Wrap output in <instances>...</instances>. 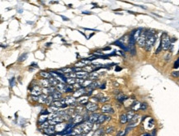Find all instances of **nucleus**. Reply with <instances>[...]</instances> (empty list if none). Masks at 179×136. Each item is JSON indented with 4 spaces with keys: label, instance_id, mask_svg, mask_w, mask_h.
<instances>
[{
    "label": "nucleus",
    "instance_id": "f257e3e1",
    "mask_svg": "<svg viewBox=\"0 0 179 136\" xmlns=\"http://www.w3.org/2000/svg\"><path fill=\"white\" fill-rule=\"evenodd\" d=\"M146 33H147V40H146V44L145 47L146 50L149 51L152 49L153 44H154L155 40H156V36L154 35V32H152V31L150 30L146 31Z\"/></svg>",
    "mask_w": 179,
    "mask_h": 136
},
{
    "label": "nucleus",
    "instance_id": "f03ea898",
    "mask_svg": "<svg viewBox=\"0 0 179 136\" xmlns=\"http://www.w3.org/2000/svg\"><path fill=\"white\" fill-rule=\"evenodd\" d=\"M160 45H161L162 49H164V50H167V49H168L169 47L171 46L170 37H169L167 33H163V34L162 35L161 43H160Z\"/></svg>",
    "mask_w": 179,
    "mask_h": 136
},
{
    "label": "nucleus",
    "instance_id": "7ed1b4c3",
    "mask_svg": "<svg viewBox=\"0 0 179 136\" xmlns=\"http://www.w3.org/2000/svg\"><path fill=\"white\" fill-rule=\"evenodd\" d=\"M80 125H81L82 129H83V134L87 135V134L90 133V131H92V130L93 129L94 124H92V123L90 122L89 120H86L83 123H82Z\"/></svg>",
    "mask_w": 179,
    "mask_h": 136
},
{
    "label": "nucleus",
    "instance_id": "20e7f679",
    "mask_svg": "<svg viewBox=\"0 0 179 136\" xmlns=\"http://www.w3.org/2000/svg\"><path fill=\"white\" fill-rule=\"evenodd\" d=\"M65 104L68 106H77L78 105H76L78 103L77 102V99L74 97V96H67L66 97H65Z\"/></svg>",
    "mask_w": 179,
    "mask_h": 136
},
{
    "label": "nucleus",
    "instance_id": "39448f33",
    "mask_svg": "<svg viewBox=\"0 0 179 136\" xmlns=\"http://www.w3.org/2000/svg\"><path fill=\"white\" fill-rule=\"evenodd\" d=\"M72 122L74 123V124H75L76 125H80L82 123L84 122V118H83V115L74 114V115H72Z\"/></svg>",
    "mask_w": 179,
    "mask_h": 136
},
{
    "label": "nucleus",
    "instance_id": "423d86ee",
    "mask_svg": "<svg viewBox=\"0 0 179 136\" xmlns=\"http://www.w3.org/2000/svg\"><path fill=\"white\" fill-rule=\"evenodd\" d=\"M85 108H86V110H87V111L93 112V113H94V111H96L97 110H98V106L97 105V103H95V102H88L87 104L85 105Z\"/></svg>",
    "mask_w": 179,
    "mask_h": 136
},
{
    "label": "nucleus",
    "instance_id": "0eeeda50",
    "mask_svg": "<svg viewBox=\"0 0 179 136\" xmlns=\"http://www.w3.org/2000/svg\"><path fill=\"white\" fill-rule=\"evenodd\" d=\"M146 40H147V33L146 32H142L141 35H140V38L138 40V45H140V47H144L145 46L146 44Z\"/></svg>",
    "mask_w": 179,
    "mask_h": 136
},
{
    "label": "nucleus",
    "instance_id": "6e6552de",
    "mask_svg": "<svg viewBox=\"0 0 179 136\" xmlns=\"http://www.w3.org/2000/svg\"><path fill=\"white\" fill-rule=\"evenodd\" d=\"M86 94H87V89L83 87L80 88V89H78V90H76V91H74V92H73V96L78 99L83 96H85Z\"/></svg>",
    "mask_w": 179,
    "mask_h": 136
},
{
    "label": "nucleus",
    "instance_id": "1a4fd4ad",
    "mask_svg": "<svg viewBox=\"0 0 179 136\" xmlns=\"http://www.w3.org/2000/svg\"><path fill=\"white\" fill-rule=\"evenodd\" d=\"M31 94H32V96L39 97L40 95L42 94V88L40 87L39 85L34 86L32 88V90H31Z\"/></svg>",
    "mask_w": 179,
    "mask_h": 136
},
{
    "label": "nucleus",
    "instance_id": "9d476101",
    "mask_svg": "<svg viewBox=\"0 0 179 136\" xmlns=\"http://www.w3.org/2000/svg\"><path fill=\"white\" fill-rule=\"evenodd\" d=\"M87 110H86L85 106H82V105H78L77 106H75L74 108V114H77V115H83L87 113Z\"/></svg>",
    "mask_w": 179,
    "mask_h": 136
},
{
    "label": "nucleus",
    "instance_id": "9b49d317",
    "mask_svg": "<svg viewBox=\"0 0 179 136\" xmlns=\"http://www.w3.org/2000/svg\"><path fill=\"white\" fill-rule=\"evenodd\" d=\"M43 131L45 135L49 136H55V135L57 134V132L55 130V125H50L47 129L44 130Z\"/></svg>",
    "mask_w": 179,
    "mask_h": 136
},
{
    "label": "nucleus",
    "instance_id": "f8f14e48",
    "mask_svg": "<svg viewBox=\"0 0 179 136\" xmlns=\"http://www.w3.org/2000/svg\"><path fill=\"white\" fill-rule=\"evenodd\" d=\"M102 114H107V113H113L114 110H113L112 106L110 104H105L102 106L101 108Z\"/></svg>",
    "mask_w": 179,
    "mask_h": 136
},
{
    "label": "nucleus",
    "instance_id": "ddd939ff",
    "mask_svg": "<svg viewBox=\"0 0 179 136\" xmlns=\"http://www.w3.org/2000/svg\"><path fill=\"white\" fill-rule=\"evenodd\" d=\"M38 85L40 86L41 88H46L50 87V82H49L48 79H45V78H41L38 81Z\"/></svg>",
    "mask_w": 179,
    "mask_h": 136
},
{
    "label": "nucleus",
    "instance_id": "4468645a",
    "mask_svg": "<svg viewBox=\"0 0 179 136\" xmlns=\"http://www.w3.org/2000/svg\"><path fill=\"white\" fill-rule=\"evenodd\" d=\"M141 33H142V29L138 28V29H136V30L132 31L130 36H132L133 37H134V39L136 40V41H138V40H139V38H140Z\"/></svg>",
    "mask_w": 179,
    "mask_h": 136
},
{
    "label": "nucleus",
    "instance_id": "2eb2a0df",
    "mask_svg": "<svg viewBox=\"0 0 179 136\" xmlns=\"http://www.w3.org/2000/svg\"><path fill=\"white\" fill-rule=\"evenodd\" d=\"M76 73V78H79V79H87L88 78L89 73L85 72V71H80V72L75 73Z\"/></svg>",
    "mask_w": 179,
    "mask_h": 136
},
{
    "label": "nucleus",
    "instance_id": "dca6fc26",
    "mask_svg": "<svg viewBox=\"0 0 179 136\" xmlns=\"http://www.w3.org/2000/svg\"><path fill=\"white\" fill-rule=\"evenodd\" d=\"M99 115L100 114L98 113H92L91 115H89V117H88V120L90 121V122H92V124H96L97 122H98V118H99Z\"/></svg>",
    "mask_w": 179,
    "mask_h": 136
},
{
    "label": "nucleus",
    "instance_id": "f3484780",
    "mask_svg": "<svg viewBox=\"0 0 179 136\" xmlns=\"http://www.w3.org/2000/svg\"><path fill=\"white\" fill-rule=\"evenodd\" d=\"M77 102H78V103L79 105H82V106H84L87 103V102H89L88 101V96H83L81 97H79L78 99H77Z\"/></svg>",
    "mask_w": 179,
    "mask_h": 136
},
{
    "label": "nucleus",
    "instance_id": "a211bd4d",
    "mask_svg": "<svg viewBox=\"0 0 179 136\" xmlns=\"http://www.w3.org/2000/svg\"><path fill=\"white\" fill-rule=\"evenodd\" d=\"M81 134H83V129H82L81 125H77L75 128L73 130L72 133H71L70 135H81Z\"/></svg>",
    "mask_w": 179,
    "mask_h": 136
},
{
    "label": "nucleus",
    "instance_id": "6ab92c4d",
    "mask_svg": "<svg viewBox=\"0 0 179 136\" xmlns=\"http://www.w3.org/2000/svg\"><path fill=\"white\" fill-rule=\"evenodd\" d=\"M67 126V124L65 123H60V124H58L55 125V130L57 133H60V132H63L65 130Z\"/></svg>",
    "mask_w": 179,
    "mask_h": 136
},
{
    "label": "nucleus",
    "instance_id": "aec40b11",
    "mask_svg": "<svg viewBox=\"0 0 179 136\" xmlns=\"http://www.w3.org/2000/svg\"><path fill=\"white\" fill-rule=\"evenodd\" d=\"M51 96H52L54 101H60V100H61V99H63L62 98V93L58 91V90L54 92L51 94Z\"/></svg>",
    "mask_w": 179,
    "mask_h": 136
},
{
    "label": "nucleus",
    "instance_id": "412c9836",
    "mask_svg": "<svg viewBox=\"0 0 179 136\" xmlns=\"http://www.w3.org/2000/svg\"><path fill=\"white\" fill-rule=\"evenodd\" d=\"M106 133V130L103 128H100L98 130H96L92 133V136H103L104 134Z\"/></svg>",
    "mask_w": 179,
    "mask_h": 136
},
{
    "label": "nucleus",
    "instance_id": "4be33fe9",
    "mask_svg": "<svg viewBox=\"0 0 179 136\" xmlns=\"http://www.w3.org/2000/svg\"><path fill=\"white\" fill-rule=\"evenodd\" d=\"M114 44H115V45H118L119 47H120V48L123 49V50H125V51H129L130 50L129 47L126 46V45H125V44L122 43L120 40H116V41L114 42Z\"/></svg>",
    "mask_w": 179,
    "mask_h": 136
},
{
    "label": "nucleus",
    "instance_id": "5701e85b",
    "mask_svg": "<svg viewBox=\"0 0 179 136\" xmlns=\"http://www.w3.org/2000/svg\"><path fill=\"white\" fill-rule=\"evenodd\" d=\"M46 121H48V115H41L39 116V118H38L37 120V123L39 125H42L43 123L46 122Z\"/></svg>",
    "mask_w": 179,
    "mask_h": 136
},
{
    "label": "nucleus",
    "instance_id": "b1692460",
    "mask_svg": "<svg viewBox=\"0 0 179 136\" xmlns=\"http://www.w3.org/2000/svg\"><path fill=\"white\" fill-rule=\"evenodd\" d=\"M98 77H99V74H98V73L96 72V71H93V72H92V73H89L88 78H87V79H89V80H91V81H96L98 78Z\"/></svg>",
    "mask_w": 179,
    "mask_h": 136
},
{
    "label": "nucleus",
    "instance_id": "393cba45",
    "mask_svg": "<svg viewBox=\"0 0 179 136\" xmlns=\"http://www.w3.org/2000/svg\"><path fill=\"white\" fill-rule=\"evenodd\" d=\"M39 75L42 78H45V79H49V78H50L51 77H52L50 73L47 72V71H41V72L39 73Z\"/></svg>",
    "mask_w": 179,
    "mask_h": 136
},
{
    "label": "nucleus",
    "instance_id": "a878e982",
    "mask_svg": "<svg viewBox=\"0 0 179 136\" xmlns=\"http://www.w3.org/2000/svg\"><path fill=\"white\" fill-rule=\"evenodd\" d=\"M65 88H66V83H63V82H60L56 86V89L58 90L60 92H65Z\"/></svg>",
    "mask_w": 179,
    "mask_h": 136
},
{
    "label": "nucleus",
    "instance_id": "bb28decb",
    "mask_svg": "<svg viewBox=\"0 0 179 136\" xmlns=\"http://www.w3.org/2000/svg\"><path fill=\"white\" fill-rule=\"evenodd\" d=\"M39 99H38V103L40 104H45V102H46V100H47V97H48V96L45 94H41L40 95L39 97Z\"/></svg>",
    "mask_w": 179,
    "mask_h": 136
},
{
    "label": "nucleus",
    "instance_id": "cd10ccee",
    "mask_svg": "<svg viewBox=\"0 0 179 136\" xmlns=\"http://www.w3.org/2000/svg\"><path fill=\"white\" fill-rule=\"evenodd\" d=\"M49 82H50V86H53V87H56L59 83H60V82L57 78H54V77H51L50 78H49Z\"/></svg>",
    "mask_w": 179,
    "mask_h": 136
},
{
    "label": "nucleus",
    "instance_id": "c85d7f7f",
    "mask_svg": "<svg viewBox=\"0 0 179 136\" xmlns=\"http://www.w3.org/2000/svg\"><path fill=\"white\" fill-rule=\"evenodd\" d=\"M107 116L105 115V114H100L99 118H98L97 124H98V125H101V124H102V123L105 122V121L107 120Z\"/></svg>",
    "mask_w": 179,
    "mask_h": 136
},
{
    "label": "nucleus",
    "instance_id": "c756f323",
    "mask_svg": "<svg viewBox=\"0 0 179 136\" xmlns=\"http://www.w3.org/2000/svg\"><path fill=\"white\" fill-rule=\"evenodd\" d=\"M140 106H141V103L136 101V102H135L134 103L131 105V109H132V111H136L140 109Z\"/></svg>",
    "mask_w": 179,
    "mask_h": 136
},
{
    "label": "nucleus",
    "instance_id": "7c9ffc66",
    "mask_svg": "<svg viewBox=\"0 0 179 136\" xmlns=\"http://www.w3.org/2000/svg\"><path fill=\"white\" fill-rule=\"evenodd\" d=\"M128 121V119H127V115L126 114H121L120 116V123L121 125H124Z\"/></svg>",
    "mask_w": 179,
    "mask_h": 136
},
{
    "label": "nucleus",
    "instance_id": "2f4dec72",
    "mask_svg": "<svg viewBox=\"0 0 179 136\" xmlns=\"http://www.w3.org/2000/svg\"><path fill=\"white\" fill-rule=\"evenodd\" d=\"M60 70L62 71V73H66V74L74 73V69H73V68H69V67L62 68V69H60Z\"/></svg>",
    "mask_w": 179,
    "mask_h": 136
},
{
    "label": "nucleus",
    "instance_id": "473e14b6",
    "mask_svg": "<svg viewBox=\"0 0 179 136\" xmlns=\"http://www.w3.org/2000/svg\"><path fill=\"white\" fill-rule=\"evenodd\" d=\"M100 83H99V82L98 81H92V83L90 84V86H89V88H91V89H92V90H94V89H96V88H98V87H100Z\"/></svg>",
    "mask_w": 179,
    "mask_h": 136
},
{
    "label": "nucleus",
    "instance_id": "72a5a7b5",
    "mask_svg": "<svg viewBox=\"0 0 179 136\" xmlns=\"http://www.w3.org/2000/svg\"><path fill=\"white\" fill-rule=\"evenodd\" d=\"M116 99L117 101H119V102H124L125 100H126L127 97L124 96V95L122 94V93H119V94L116 95Z\"/></svg>",
    "mask_w": 179,
    "mask_h": 136
},
{
    "label": "nucleus",
    "instance_id": "f704fd0d",
    "mask_svg": "<svg viewBox=\"0 0 179 136\" xmlns=\"http://www.w3.org/2000/svg\"><path fill=\"white\" fill-rule=\"evenodd\" d=\"M126 115H127L128 121H130L131 120H132L133 118H134V116H135V115H135V112H134V111H129L127 112Z\"/></svg>",
    "mask_w": 179,
    "mask_h": 136
},
{
    "label": "nucleus",
    "instance_id": "c9c22d12",
    "mask_svg": "<svg viewBox=\"0 0 179 136\" xmlns=\"http://www.w3.org/2000/svg\"><path fill=\"white\" fill-rule=\"evenodd\" d=\"M74 86L73 85H66V88H65V92L66 93H72V92H74Z\"/></svg>",
    "mask_w": 179,
    "mask_h": 136
},
{
    "label": "nucleus",
    "instance_id": "e433bc0d",
    "mask_svg": "<svg viewBox=\"0 0 179 136\" xmlns=\"http://www.w3.org/2000/svg\"><path fill=\"white\" fill-rule=\"evenodd\" d=\"M54 102V99H53L52 96L50 95V96H48V97H47V100H46V102H45V105H46V106H50Z\"/></svg>",
    "mask_w": 179,
    "mask_h": 136
},
{
    "label": "nucleus",
    "instance_id": "4c0bfd02",
    "mask_svg": "<svg viewBox=\"0 0 179 136\" xmlns=\"http://www.w3.org/2000/svg\"><path fill=\"white\" fill-rule=\"evenodd\" d=\"M83 70L85 71V72H87V73H90L93 72L94 69H93V68H92V66L87 65V66H86V67L83 68Z\"/></svg>",
    "mask_w": 179,
    "mask_h": 136
},
{
    "label": "nucleus",
    "instance_id": "58836bf2",
    "mask_svg": "<svg viewBox=\"0 0 179 136\" xmlns=\"http://www.w3.org/2000/svg\"><path fill=\"white\" fill-rule=\"evenodd\" d=\"M66 83H68L69 85H74L76 83V78H67Z\"/></svg>",
    "mask_w": 179,
    "mask_h": 136
},
{
    "label": "nucleus",
    "instance_id": "ea45409f",
    "mask_svg": "<svg viewBox=\"0 0 179 136\" xmlns=\"http://www.w3.org/2000/svg\"><path fill=\"white\" fill-rule=\"evenodd\" d=\"M50 125V123H49V121H46V122L43 123L42 125H40V128L42 129V130H45V129L48 128Z\"/></svg>",
    "mask_w": 179,
    "mask_h": 136
},
{
    "label": "nucleus",
    "instance_id": "a19ab883",
    "mask_svg": "<svg viewBox=\"0 0 179 136\" xmlns=\"http://www.w3.org/2000/svg\"><path fill=\"white\" fill-rule=\"evenodd\" d=\"M115 130V128L113 126H110L106 129V134H111Z\"/></svg>",
    "mask_w": 179,
    "mask_h": 136
},
{
    "label": "nucleus",
    "instance_id": "79ce46f5",
    "mask_svg": "<svg viewBox=\"0 0 179 136\" xmlns=\"http://www.w3.org/2000/svg\"><path fill=\"white\" fill-rule=\"evenodd\" d=\"M108 101H110V97H101V98H99V102H108Z\"/></svg>",
    "mask_w": 179,
    "mask_h": 136
},
{
    "label": "nucleus",
    "instance_id": "37998d69",
    "mask_svg": "<svg viewBox=\"0 0 179 136\" xmlns=\"http://www.w3.org/2000/svg\"><path fill=\"white\" fill-rule=\"evenodd\" d=\"M27 54H22L21 57L19 58V60H18V61L19 62H22V61H23V60H25L26 59H27Z\"/></svg>",
    "mask_w": 179,
    "mask_h": 136
},
{
    "label": "nucleus",
    "instance_id": "c03bdc74",
    "mask_svg": "<svg viewBox=\"0 0 179 136\" xmlns=\"http://www.w3.org/2000/svg\"><path fill=\"white\" fill-rule=\"evenodd\" d=\"M148 107V105H147V103H142L141 104V106H140V110H145L146 108Z\"/></svg>",
    "mask_w": 179,
    "mask_h": 136
},
{
    "label": "nucleus",
    "instance_id": "a18cd8bd",
    "mask_svg": "<svg viewBox=\"0 0 179 136\" xmlns=\"http://www.w3.org/2000/svg\"><path fill=\"white\" fill-rule=\"evenodd\" d=\"M172 75H173V77H175V78H178V77H179V72H178V71L173 72L172 73Z\"/></svg>",
    "mask_w": 179,
    "mask_h": 136
},
{
    "label": "nucleus",
    "instance_id": "49530a36",
    "mask_svg": "<svg viewBox=\"0 0 179 136\" xmlns=\"http://www.w3.org/2000/svg\"><path fill=\"white\" fill-rule=\"evenodd\" d=\"M125 131H122V130H120V131H119L117 133V135H116V136H124L125 135Z\"/></svg>",
    "mask_w": 179,
    "mask_h": 136
},
{
    "label": "nucleus",
    "instance_id": "de8ad7c7",
    "mask_svg": "<svg viewBox=\"0 0 179 136\" xmlns=\"http://www.w3.org/2000/svg\"><path fill=\"white\" fill-rule=\"evenodd\" d=\"M178 67H179V58H178V60L174 63V68H175V69H177V68H178Z\"/></svg>",
    "mask_w": 179,
    "mask_h": 136
},
{
    "label": "nucleus",
    "instance_id": "09e8293b",
    "mask_svg": "<svg viewBox=\"0 0 179 136\" xmlns=\"http://www.w3.org/2000/svg\"><path fill=\"white\" fill-rule=\"evenodd\" d=\"M14 81H15V78H12V81H10V85L12 86V87L13 86V84H14Z\"/></svg>",
    "mask_w": 179,
    "mask_h": 136
},
{
    "label": "nucleus",
    "instance_id": "8fccbe9b",
    "mask_svg": "<svg viewBox=\"0 0 179 136\" xmlns=\"http://www.w3.org/2000/svg\"><path fill=\"white\" fill-rule=\"evenodd\" d=\"M105 87H106V84L105 83L102 84V86H100V88H101V89H104Z\"/></svg>",
    "mask_w": 179,
    "mask_h": 136
},
{
    "label": "nucleus",
    "instance_id": "3c124183",
    "mask_svg": "<svg viewBox=\"0 0 179 136\" xmlns=\"http://www.w3.org/2000/svg\"><path fill=\"white\" fill-rule=\"evenodd\" d=\"M120 70H121V68H120V67L116 68V71H120Z\"/></svg>",
    "mask_w": 179,
    "mask_h": 136
},
{
    "label": "nucleus",
    "instance_id": "603ef678",
    "mask_svg": "<svg viewBox=\"0 0 179 136\" xmlns=\"http://www.w3.org/2000/svg\"><path fill=\"white\" fill-rule=\"evenodd\" d=\"M87 135H85V134H81V135H76V136H86Z\"/></svg>",
    "mask_w": 179,
    "mask_h": 136
},
{
    "label": "nucleus",
    "instance_id": "864d4df0",
    "mask_svg": "<svg viewBox=\"0 0 179 136\" xmlns=\"http://www.w3.org/2000/svg\"><path fill=\"white\" fill-rule=\"evenodd\" d=\"M144 136H151V135H149V134H145V135H144Z\"/></svg>",
    "mask_w": 179,
    "mask_h": 136
}]
</instances>
